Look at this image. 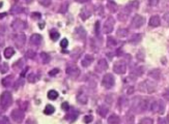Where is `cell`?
Segmentation results:
<instances>
[{"label": "cell", "instance_id": "obj_17", "mask_svg": "<svg viewBox=\"0 0 169 124\" xmlns=\"http://www.w3.org/2000/svg\"><path fill=\"white\" fill-rule=\"evenodd\" d=\"M148 24H150L151 27H158V26L161 24L160 17H158V16H153V17H151L150 23H148Z\"/></svg>", "mask_w": 169, "mask_h": 124}, {"label": "cell", "instance_id": "obj_24", "mask_svg": "<svg viewBox=\"0 0 169 124\" xmlns=\"http://www.w3.org/2000/svg\"><path fill=\"white\" fill-rule=\"evenodd\" d=\"M148 76L151 77V79H156V80H159L161 77V73L160 72H159L158 69H153L151 72H150V73H148Z\"/></svg>", "mask_w": 169, "mask_h": 124}, {"label": "cell", "instance_id": "obj_46", "mask_svg": "<svg viewBox=\"0 0 169 124\" xmlns=\"http://www.w3.org/2000/svg\"><path fill=\"white\" fill-rule=\"evenodd\" d=\"M163 96H164V98H165V99L169 100V89H167L166 91H165V92L163 93Z\"/></svg>", "mask_w": 169, "mask_h": 124}, {"label": "cell", "instance_id": "obj_49", "mask_svg": "<svg viewBox=\"0 0 169 124\" xmlns=\"http://www.w3.org/2000/svg\"><path fill=\"white\" fill-rule=\"evenodd\" d=\"M0 123H9V121L6 117H3V118L1 119V121H0Z\"/></svg>", "mask_w": 169, "mask_h": 124}, {"label": "cell", "instance_id": "obj_50", "mask_svg": "<svg viewBox=\"0 0 169 124\" xmlns=\"http://www.w3.org/2000/svg\"><path fill=\"white\" fill-rule=\"evenodd\" d=\"M159 123H169V120L168 119H159Z\"/></svg>", "mask_w": 169, "mask_h": 124}, {"label": "cell", "instance_id": "obj_43", "mask_svg": "<svg viewBox=\"0 0 169 124\" xmlns=\"http://www.w3.org/2000/svg\"><path fill=\"white\" fill-rule=\"evenodd\" d=\"M147 1H148V4H150L151 6H155V5L158 4L159 0H147Z\"/></svg>", "mask_w": 169, "mask_h": 124}, {"label": "cell", "instance_id": "obj_10", "mask_svg": "<svg viewBox=\"0 0 169 124\" xmlns=\"http://www.w3.org/2000/svg\"><path fill=\"white\" fill-rule=\"evenodd\" d=\"M144 24V18L141 17L140 15H135L133 20H132L131 26L134 28H140L141 26H143Z\"/></svg>", "mask_w": 169, "mask_h": 124}, {"label": "cell", "instance_id": "obj_3", "mask_svg": "<svg viewBox=\"0 0 169 124\" xmlns=\"http://www.w3.org/2000/svg\"><path fill=\"white\" fill-rule=\"evenodd\" d=\"M157 89V84L151 81V80H146V81L142 82L139 85V90L141 92H145V93H153L156 91Z\"/></svg>", "mask_w": 169, "mask_h": 124}, {"label": "cell", "instance_id": "obj_41", "mask_svg": "<svg viewBox=\"0 0 169 124\" xmlns=\"http://www.w3.org/2000/svg\"><path fill=\"white\" fill-rule=\"evenodd\" d=\"M60 46H61V48H66L67 46H69V42H67L66 38H63L61 42H60Z\"/></svg>", "mask_w": 169, "mask_h": 124}, {"label": "cell", "instance_id": "obj_28", "mask_svg": "<svg viewBox=\"0 0 169 124\" xmlns=\"http://www.w3.org/2000/svg\"><path fill=\"white\" fill-rule=\"evenodd\" d=\"M54 112H55V109H54V107L51 105L46 106L45 110H44V113H45L46 115H51V114H53Z\"/></svg>", "mask_w": 169, "mask_h": 124}, {"label": "cell", "instance_id": "obj_59", "mask_svg": "<svg viewBox=\"0 0 169 124\" xmlns=\"http://www.w3.org/2000/svg\"><path fill=\"white\" fill-rule=\"evenodd\" d=\"M0 60H1V56H0Z\"/></svg>", "mask_w": 169, "mask_h": 124}, {"label": "cell", "instance_id": "obj_22", "mask_svg": "<svg viewBox=\"0 0 169 124\" xmlns=\"http://www.w3.org/2000/svg\"><path fill=\"white\" fill-rule=\"evenodd\" d=\"M120 122V119H119V117H118L117 115H115V114H112L110 117H109V119H108V123H111V124H116V123H119Z\"/></svg>", "mask_w": 169, "mask_h": 124}, {"label": "cell", "instance_id": "obj_16", "mask_svg": "<svg viewBox=\"0 0 169 124\" xmlns=\"http://www.w3.org/2000/svg\"><path fill=\"white\" fill-rule=\"evenodd\" d=\"M42 41H43V37L42 35L40 34H32V36L30 37V42L34 46H40V43H42Z\"/></svg>", "mask_w": 169, "mask_h": 124}, {"label": "cell", "instance_id": "obj_39", "mask_svg": "<svg viewBox=\"0 0 169 124\" xmlns=\"http://www.w3.org/2000/svg\"><path fill=\"white\" fill-rule=\"evenodd\" d=\"M13 14H18V12H23V8L20 7V6H13V9H12Z\"/></svg>", "mask_w": 169, "mask_h": 124}, {"label": "cell", "instance_id": "obj_25", "mask_svg": "<svg viewBox=\"0 0 169 124\" xmlns=\"http://www.w3.org/2000/svg\"><path fill=\"white\" fill-rule=\"evenodd\" d=\"M12 81H13V76H8L6 77V78H4L2 80V85L4 87H9L12 84Z\"/></svg>", "mask_w": 169, "mask_h": 124}, {"label": "cell", "instance_id": "obj_54", "mask_svg": "<svg viewBox=\"0 0 169 124\" xmlns=\"http://www.w3.org/2000/svg\"><path fill=\"white\" fill-rule=\"evenodd\" d=\"M66 4H67V3H65V4H63V8L61 9V12H66Z\"/></svg>", "mask_w": 169, "mask_h": 124}, {"label": "cell", "instance_id": "obj_55", "mask_svg": "<svg viewBox=\"0 0 169 124\" xmlns=\"http://www.w3.org/2000/svg\"><path fill=\"white\" fill-rule=\"evenodd\" d=\"M3 17H5V14H0V19L3 18Z\"/></svg>", "mask_w": 169, "mask_h": 124}, {"label": "cell", "instance_id": "obj_58", "mask_svg": "<svg viewBox=\"0 0 169 124\" xmlns=\"http://www.w3.org/2000/svg\"><path fill=\"white\" fill-rule=\"evenodd\" d=\"M2 4H3V3H2V2H0V7H1V5H2Z\"/></svg>", "mask_w": 169, "mask_h": 124}, {"label": "cell", "instance_id": "obj_51", "mask_svg": "<svg viewBox=\"0 0 169 124\" xmlns=\"http://www.w3.org/2000/svg\"><path fill=\"white\" fill-rule=\"evenodd\" d=\"M164 19H165V21H166L169 24V12H167V14L164 15Z\"/></svg>", "mask_w": 169, "mask_h": 124}, {"label": "cell", "instance_id": "obj_57", "mask_svg": "<svg viewBox=\"0 0 169 124\" xmlns=\"http://www.w3.org/2000/svg\"><path fill=\"white\" fill-rule=\"evenodd\" d=\"M44 26H45V24H40V28H43Z\"/></svg>", "mask_w": 169, "mask_h": 124}, {"label": "cell", "instance_id": "obj_52", "mask_svg": "<svg viewBox=\"0 0 169 124\" xmlns=\"http://www.w3.org/2000/svg\"><path fill=\"white\" fill-rule=\"evenodd\" d=\"M32 18H33V19H40V15L38 14V12H35V14L32 15Z\"/></svg>", "mask_w": 169, "mask_h": 124}, {"label": "cell", "instance_id": "obj_26", "mask_svg": "<svg viewBox=\"0 0 169 124\" xmlns=\"http://www.w3.org/2000/svg\"><path fill=\"white\" fill-rule=\"evenodd\" d=\"M128 34H129V30H127L124 28L118 29V31H117V36H118V37H126Z\"/></svg>", "mask_w": 169, "mask_h": 124}, {"label": "cell", "instance_id": "obj_44", "mask_svg": "<svg viewBox=\"0 0 169 124\" xmlns=\"http://www.w3.org/2000/svg\"><path fill=\"white\" fill-rule=\"evenodd\" d=\"M97 12H98V15H103V14H104V8H103V6H102V5H99V6H98V11H97Z\"/></svg>", "mask_w": 169, "mask_h": 124}, {"label": "cell", "instance_id": "obj_37", "mask_svg": "<svg viewBox=\"0 0 169 124\" xmlns=\"http://www.w3.org/2000/svg\"><path fill=\"white\" fill-rule=\"evenodd\" d=\"M40 4H42L45 7H48V6L51 4V0H39Z\"/></svg>", "mask_w": 169, "mask_h": 124}, {"label": "cell", "instance_id": "obj_12", "mask_svg": "<svg viewBox=\"0 0 169 124\" xmlns=\"http://www.w3.org/2000/svg\"><path fill=\"white\" fill-rule=\"evenodd\" d=\"M13 41H15V43L17 45L18 48H22L23 46L25 45V42H26V37L23 33H19V34L15 35L13 37Z\"/></svg>", "mask_w": 169, "mask_h": 124}, {"label": "cell", "instance_id": "obj_15", "mask_svg": "<svg viewBox=\"0 0 169 124\" xmlns=\"http://www.w3.org/2000/svg\"><path fill=\"white\" fill-rule=\"evenodd\" d=\"M78 115H79L78 111H76L75 109H72V111L69 112V114H67V115L66 116V119L67 120V121L73 122V121H75V120L77 119Z\"/></svg>", "mask_w": 169, "mask_h": 124}, {"label": "cell", "instance_id": "obj_2", "mask_svg": "<svg viewBox=\"0 0 169 124\" xmlns=\"http://www.w3.org/2000/svg\"><path fill=\"white\" fill-rule=\"evenodd\" d=\"M148 109H150L151 112L161 114V115H162V114H164V112H165V103L163 102V100L153 99L150 102Z\"/></svg>", "mask_w": 169, "mask_h": 124}, {"label": "cell", "instance_id": "obj_34", "mask_svg": "<svg viewBox=\"0 0 169 124\" xmlns=\"http://www.w3.org/2000/svg\"><path fill=\"white\" fill-rule=\"evenodd\" d=\"M27 79H28V82L30 83H35L38 81V76H36L35 73H30V75L27 77Z\"/></svg>", "mask_w": 169, "mask_h": 124}, {"label": "cell", "instance_id": "obj_27", "mask_svg": "<svg viewBox=\"0 0 169 124\" xmlns=\"http://www.w3.org/2000/svg\"><path fill=\"white\" fill-rule=\"evenodd\" d=\"M40 58H42V61L43 63H45V64H47V63L50 62V60H51V57H50L49 54H47V53H42L40 54Z\"/></svg>", "mask_w": 169, "mask_h": 124}, {"label": "cell", "instance_id": "obj_45", "mask_svg": "<svg viewBox=\"0 0 169 124\" xmlns=\"http://www.w3.org/2000/svg\"><path fill=\"white\" fill-rule=\"evenodd\" d=\"M58 72H59V69H57V68H54L53 70H51V72H49V75H50V76H55L56 73H58Z\"/></svg>", "mask_w": 169, "mask_h": 124}, {"label": "cell", "instance_id": "obj_35", "mask_svg": "<svg viewBox=\"0 0 169 124\" xmlns=\"http://www.w3.org/2000/svg\"><path fill=\"white\" fill-rule=\"evenodd\" d=\"M50 35H51V39L52 41H57V39H58V37L60 36V34L57 31H55V30H52L51 31V33H50Z\"/></svg>", "mask_w": 169, "mask_h": 124}, {"label": "cell", "instance_id": "obj_23", "mask_svg": "<svg viewBox=\"0 0 169 124\" xmlns=\"http://www.w3.org/2000/svg\"><path fill=\"white\" fill-rule=\"evenodd\" d=\"M13 54H15V50H13V48H6L4 50V56H5V58H11V57L13 56Z\"/></svg>", "mask_w": 169, "mask_h": 124}, {"label": "cell", "instance_id": "obj_36", "mask_svg": "<svg viewBox=\"0 0 169 124\" xmlns=\"http://www.w3.org/2000/svg\"><path fill=\"white\" fill-rule=\"evenodd\" d=\"M8 65L6 64V63H2V65L0 66V72L5 73L8 72Z\"/></svg>", "mask_w": 169, "mask_h": 124}, {"label": "cell", "instance_id": "obj_38", "mask_svg": "<svg viewBox=\"0 0 169 124\" xmlns=\"http://www.w3.org/2000/svg\"><path fill=\"white\" fill-rule=\"evenodd\" d=\"M140 124H142V123H147V124H153L154 121H153V119H151V118H143V119H141L140 121H139Z\"/></svg>", "mask_w": 169, "mask_h": 124}, {"label": "cell", "instance_id": "obj_8", "mask_svg": "<svg viewBox=\"0 0 169 124\" xmlns=\"http://www.w3.org/2000/svg\"><path fill=\"white\" fill-rule=\"evenodd\" d=\"M12 119L17 123H20L24 119V112L22 110L16 109L12 112Z\"/></svg>", "mask_w": 169, "mask_h": 124}, {"label": "cell", "instance_id": "obj_4", "mask_svg": "<svg viewBox=\"0 0 169 124\" xmlns=\"http://www.w3.org/2000/svg\"><path fill=\"white\" fill-rule=\"evenodd\" d=\"M12 103H13V96L11 94V92L8 91L3 92L1 96H0V107L3 110H6L12 106Z\"/></svg>", "mask_w": 169, "mask_h": 124}, {"label": "cell", "instance_id": "obj_18", "mask_svg": "<svg viewBox=\"0 0 169 124\" xmlns=\"http://www.w3.org/2000/svg\"><path fill=\"white\" fill-rule=\"evenodd\" d=\"M93 56L92 55H85L82 60V65L84 67H88V66L93 62Z\"/></svg>", "mask_w": 169, "mask_h": 124}, {"label": "cell", "instance_id": "obj_42", "mask_svg": "<svg viewBox=\"0 0 169 124\" xmlns=\"http://www.w3.org/2000/svg\"><path fill=\"white\" fill-rule=\"evenodd\" d=\"M93 120V117L91 115H88V116H85L84 117V122L85 123H90L91 121Z\"/></svg>", "mask_w": 169, "mask_h": 124}, {"label": "cell", "instance_id": "obj_21", "mask_svg": "<svg viewBox=\"0 0 169 124\" xmlns=\"http://www.w3.org/2000/svg\"><path fill=\"white\" fill-rule=\"evenodd\" d=\"M107 7H108V9L110 11V12H116L117 9H118L117 4H116L115 2H113V1H109V2H108Z\"/></svg>", "mask_w": 169, "mask_h": 124}, {"label": "cell", "instance_id": "obj_30", "mask_svg": "<svg viewBox=\"0 0 169 124\" xmlns=\"http://www.w3.org/2000/svg\"><path fill=\"white\" fill-rule=\"evenodd\" d=\"M57 97H58V93H57V91H55V90H50V91L48 92V98L49 99L54 100V99H56Z\"/></svg>", "mask_w": 169, "mask_h": 124}, {"label": "cell", "instance_id": "obj_19", "mask_svg": "<svg viewBox=\"0 0 169 124\" xmlns=\"http://www.w3.org/2000/svg\"><path fill=\"white\" fill-rule=\"evenodd\" d=\"M108 112H109V109L107 108L106 106H100L99 108H98V114L101 116V117H106L107 116V114H108Z\"/></svg>", "mask_w": 169, "mask_h": 124}, {"label": "cell", "instance_id": "obj_13", "mask_svg": "<svg viewBox=\"0 0 169 124\" xmlns=\"http://www.w3.org/2000/svg\"><path fill=\"white\" fill-rule=\"evenodd\" d=\"M130 12H131V9H130V6L128 5V6H124V9L121 11V12H119L118 14V19L120 20V21H126L127 20V18L129 17V15H130Z\"/></svg>", "mask_w": 169, "mask_h": 124}, {"label": "cell", "instance_id": "obj_5", "mask_svg": "<svg viewBox=\"0 0 169 124\" xmlns=\"http://www.w3.org/2000/svg\"><path fill=\"white\" fill-rule=\"evenodd\" d=\"M115 84V80H114V77L113 75L111 73H107V75L104 76V78L102 80V85L105 87L106 89H110L112 88Z\"/></svg>", "mask_w": 169, "mask_h": 124}, {"label": "cell", "instance_id": "obj_14", "mask_svg": "<svg viewBox=\"0 0 169 124\" xmlns=\"http://www.w3.org/2000/svg\"><path fill=\"white\" fill-rule=\"evenodd\" d=\"M97 70L98 72H104L108 68V63L105 59H100L99 62L97 63Z\"/></svg>", "mask_w": 169, "mask_h": 124}, {"label": "cell", "instance_id": "obj_53", "mask_svg": "<svg viewBox=\"0 0 169 124\" xmlns=\"http://www.w3.org/2000/svg\"><path fill=\"white\" fill-rule=\"evenodd\" d=\"M75 1L79 2V3H86V2H88L89 0H75Z\"/></svg>", "mask_w": 169, "mask_h": 124}, {"label": "cell", "instance_id": "obj_47", "mask_svg": "<svg viewBox=\"0 0 169 124\" xmlns=\"http://www.w3.org/2000/svg\"><path fill=\"white\" fill-rule=\"evenodd\" d=\"M96 33L97 34H99L100 33V22L96 23Z\"/></svg>", "mask_w": 169, "mask_h": 124}, {"label": "cell", "instance_id": "obj_32", "mask_svg": "<svg viewBox=\"0 0 169 124\" xmlns=\"http://www.w3.org/2000/svg\"><path fill=\"white\" fill-rule=\"evenodd\" d=\"M91 16V12H89L87 9H82V12H81V14H80V17L82 18L83 20H86V19H88L89 17Z\"/></svg>", "mask_w": 169, "mask_h": 124}, {"label": "cell", "instance_id": "obj_56", "mask_svg": "<svg viewBox=\"0 0 169 124\" xmlns=\"http://www.w3.org/2000/svg\"><path fill=\"white\" fill-rule=\"evenodd\" d=\"M25 1H26L27 3H30V2H32V1H33V0H25Z\"/></svg>", "mask_w": 169, "mask_h": 124}, {"label": "cell", "instance_id": "obj_40", "mask_svg": "<svg viewBox=\"0 0 169 124\" xmlns=\"http://www.w3.org/2000/svg\"><path fill=\"white\" fill-rule=\"evenodd\" d=\"M26 57H27V58H34V57H35V52L29 50V51L26 52Z\"/></svg>", "mask_w": 169, "mask_h": 124}, {"label": "cell", "instance_id": "obj_6", "mask_svg": "<svg viewBox=\"0 0 169 124\" xmlns=\"http://www.w3.org/2000/svg\"><path fill=\"white\" fill-rule=\"evenodd\" d=\"M114 19L112 18V17H109L106 22H105V24L103 26V32L106 33V34H109V33H111L113 31V28H114Z\"/></svg>", "mask_w": 169, "mask_h": 124}, {"label": "cell", "instance_id": "obj_9", "mask_svg": "<svg viewBox=\"0 0 169 124\" xmlns=\"http://www.w3.org/2000/svg\"><path fill=\"white\" fill-rule=\"evenodd\" d=\"M12 28L13 30H17V31H19V30H24L27 28V23L25 21H23V20L17 19L12 23Z\"/></svg>", "mask_w": 169, "mask_h": 124}, {"label": "cell", "instance_id": "obj_7", "mask_svg": "<svg viewBox=\"0 0 169 124\" xmlns=\"http://www.w3.org/2000/svg\"><path fill=\"white\" fill-rule=\"evenodd\" d=\"M113 70H114V72L118 73V75H123V73L126 72V70H127L126 62H124V61L116 62L115 64H114V66H113Z\"/></svg>", "mask_w": 169, "mask_h": 124}, {"label": "cell", "instance_id": "obj_33", "mask_svg": "<svg viewBox=\"0 0 169 124\" xmlns=\"http://www.w3.org/2000/svg\"><path fill=\"white\" fill-rule=\"evenodd\" d=\"M117 45L116 39H114L113 37H108L107 39V46L108 47H115Z\"/></svg>", "mask_w": 169, "mask_h": 124}, {"label": "cell", "instance_id": "obj_31", "mask_svg": "<svg viewBox=\"0 0 169 124\" xmlns=\"http://www.w3.org/2000/svg\"><path fill=\"white\" fill-rule=\"evenodd\" d=\"M141 36H142V34H135L132 36V38L130 39V42L132 43H137V42H139L141 41Z\"/></svg>", "mask_w": 169, "mask_h": 124}, {"label": "cell", "instance_id": "obj_20", "mask_svg": "<svg viewBox=\"0 0 169 124\" xmlns=\"http://www.w3.org/2000/svg\"><path fill=\"white\" fill-rule=\"evenodd\" d=\"M77 100H78V102L82 103V105H85V103L87 102V100H88V98H87L85 93L80 92L79 94L77 95Z\"/></svg>", "mask_w": 169, "mask_h": 124}, {"label": "cell", "instance_id": "obj_1", "mask_svg": "<svg viewBox=\"0 0 169 124\" xmlns=\"http://www.w3.org/2000/svg\"><path fill=\"white\" fill-rule=\"evenodd\" d=\"M148 100L146 98H140V97H136L133 100V109L136 111L137 113H142L144 111L148 109Z\"/></svg>", "mask_w": 169, "mask_h": 124}, {"label": "cell", "instance_id": "obj_29", "mask_svg": "<svg viewBox=\"0 0 169 124\" xmlns=\"http://www.w3.org/2000/svg\"><path fill=\"white\" fill-rule=\"evenodd\" d=\"M143 73V68L141 66H136L135 69L132 70V75H135V76H141Z\"/></svg>", "mask_w": 169, "mask_h": 124}, {"label": "cell", "instance_id": "obj_48", "mask_svg": "<svg viewBox=\"0 0 169 124\" xmlns=\"http://www.w3.org/2000/svg\"><path fill=\"white\" fill-rule=\"evenodd\" d=\"M62 109L66 110V111H69V109H70L69 103H67V102H63V103H62Z\"/></svg>", "mask_w": 169, "mask_h": 124}, {"label": "cell", "instance_id": "obj_11", "mask_svg": "<svg viewBox=\"0 0 169 124\" xmlns=\"http://www.w3.org/2000/svg\"><path fill=\"white\" fill-rule=\"evenodd\" d=\"M66 73L73 78H77L80 75V69L76 65H69L66 67Z\"/></svg>", "mask_w": 169, "mask_h": 124}]
</instances>
